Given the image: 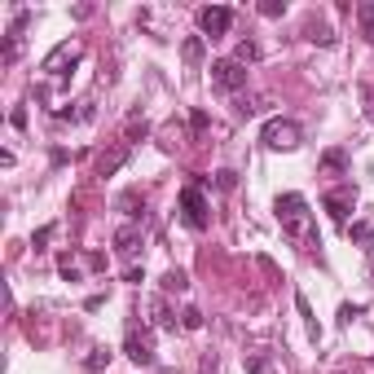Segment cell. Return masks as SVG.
Instances as JSON below:
<instances>
[{
  "label": "cell",
  "mask_w": 374,
  "mask_h": 374,
  "mask_svg": "<svg viewBox=\"0 0 374 374\" xmlns=\"http://www.w3.org/2000/svg\"><path fill=\"white\" fill-rule=\"evenodd\" d=\"M273 211H278L282 234H290V238H300V242L313 247V211H308V199H304V194H278Z\"/></svg>",
  "instance_id": "1"
},
{
  "label": "cell",
  "mask_w": 374,
  "mask_h": 374,
  "mask_svg": "<svg viewBox=\"0 0 374 374\" xmlns=\"http://www.w3.org/2000/svg\"><path fill=\"white\" fill-rule=\"evenodd\" d=\"M181 220L189 225V229H199V234L211 225V207H207V194H203V176L181 189Z\"/></svg>",
  "instance_id": "2"
},
{
  "label": "cell",
  "mask_w": 374,
  "mask_h": 374,
  "mask_svg": "<svg viewBox=\"0 0 374 374\" xmlns=\"http://www.w3.org/2000/svg\"><path fill=\"white\" fill-rule=\"evenodd\" d=\"M260 141H265L269 150L290 154V150H300V145H304V128L295 119H269L265 128H260Z\"/></svg>",
  "instance_id": "3"
},
{
  "label": "cell",
  "mask_w": 374,
  "mask_h": 374,
  "mask_svg": "<svg viewBox=\"0 0 374 374\" xmlns=\"http://www.w3.org/2000/svg\"><path fill=\"white\" fill-rule=\"evenodd\" d=\"M229 27H234V9H229V5H203V9H199V31H203V40L229 36Z\"/></svg>",
  "instance_id": "4"
},
{
  "label": "cell",
  "mask_w": 374,
  "mask_h": 374,
  "mask_svg": "<svg viewBox=\"0 0 374 374\" xmlns=\"http://www.w3.org/2000/svg\"><path fill=\"white\" fill-rule=\"evenodd\" d=\"M211 84H216L220 93H238V88H247V67H242L238 58H220V62H211Z\"/></svg>",
  "instance_id": "5"
},
{
  "label": "cell",
  "mask_w": 374,
  "mask_h": 374,
  "mask_svg": "<svg viewBox=\"0 0 374 374\" xmlns=\"http://www.w3.org/2000/svg\"><path fill=\"white\" fill-rule=\"evenodd\" d=\"M321 207H326V216H330V220L344 225V220H348V211L356 207V189H352V185H335V189H326Z\"/></svg>",
  "instance_id": "6"
},
{
  "label": "cell",
  "mask_w": 374,
  "mask_h": 374,
  "mask_svg": "<svg viewBox=\"0 0 374 374\" xmlns=\"http://www.w3.org/2000/svg\"><path fill=\"white\" fill-rule=\"evenodd\" d=\"M79 53H84V48H79V40H62L53 53L40 62V71H44V75H62L67 67H75V62H79Z\"/></svg>",
  "instance_id": "7"
},
{
  "label": "cell",
  "mask_w": 374,
  "mask_h": 374,
  "mask_svg": "<svg viewBox=\"0 0 374 374\" xmlns=\"http://www.w3.org/2000/svg\"><path fill=\"white\" fill-rule=\"evenodd\" d=\"M128 154H133V145H110V150H102V154H97V176H115L123 163H128Z\"/></svg>",
  "instance_id": "8"
},
{
  "label": "cell",
  "mask_w": 374,
  "mask_h": 374,
  "mask_svg": "<svg viewBox=\"0 0 374 374\" xmlns=\"http://www.w3.org/2000/svg\"><path fill=\"white\" fill-rule=\"evenodd\" d=\"M137 247H141V225H119L115 229V251L119 255H137Z\"/></svg>",
  "instance_id": "9"
},
{
  "label": "cell",
  "mask_w": 374,
  "mask_h": 374,
  "mask_svg": "<svg viewBox=\"0 0 374 374\" xmlns=\"http://www.w3.org/2000/svg\"><path fill=\"white\" fill-rule=\"evenodd\" d=\"M123 352L133 356L137 366H154V352H150V339H141V335H128V344H123Z\"/></svg>",
  "instance_id": "10"
},
{
  "label": "cell",
  "mask_w": 374,
  "mask_h": 374,
  "mask_svg": "<svg viewBox=\"0 0 374 374\" xmlns=\"http://www.w3.org/2000/svg\"><path fill=\"white\" fill-rule=\"evenodd\" d=\"M150 321H154V326H163V330H176V317L168 313L163 300H150Z\"/></svg>",
  "instance_id": "11"
},
{
  "label": "cell",
  "mask_w": 374,
  "mask_h": 374,
  "mask_svg": "<svg viewBox=\"0 0 374 374\" xmlns=\"http://www.w3.org/2000/svg\"><path fill=\"white\" fill-rule=\"evenodd\" d=\"M356 22H361V36L374 40V0H361V5H356Z\"/></svg>",
  "instance_id": "12"
},
{
  "label": "cell",
  "mask_w": 374,
  "mask_h": 374,
  "mask_svg": "<svg viewBox=\"0 0 374 374\" xmlns=\"http://www.w3.org/2000/svg\"><path fill=\"white\" fill-rule=\"evenodd\" d=\"M203 53H207V48H203V36H189V40L181 44V58L189 62V67H199V62H203Z\"/></svg>",
  "instance_id": "13"
},
{
  "label": "cell",
  "mask_w": 374,
  "mask_h": 374,
  "mask_svg": "<svg viewBox=\"0 0 374 374\" xmlns=\"http://www.w3.org/2000/svg\"><path fill=\"white\" fill-rule=\"evenodd\" d=\"M304 36L313 40V44H335V31H330L326 22H308V27H304Z\"/></svg>",
  "instance_id": "14"
},
{
  "label": "cell",
  "mask_w": 374,
  "mask_h": 374,
  "mask_svg": "<svg viewBox=\"0 0 374 374\" xmlns=\"http://www.w3.org/2000/svg\"><path fill=\"white\" fill-rule=\"evenodd\" d=\"M348 234H352V242H356V247H366V251H374V229H370L366 220H356V225H352Z\"/></svg>",
  "instance_id": "15"
},
{
  "label": "cell",
  "mask_w": 374,
  "mask_h": 374,
  "mask_svg": "<svg viewBox=\"0 0 374 374\" xmlns=\"http://www.w3.org/2000/svg\"><path fill=\"white\" fill-rule=\"evenodd\" d=\"M344 168H348L344 150H326V154H321V172H344Z\"/></svg>",
  "instance_id": "16"
},
{
  "label": "cell",
  "mask_w": 374,
  "mask_h": 374,
  "mask_svg": "<svg viewBox=\"0 0 374 374\" xmlns=\"http://www.w3.org/2000/svg\"><path fill=\"white\" fill-rule=\"evenodd\" d=\"M234 58L242 62V67H251V62H260V44H255V40H242V44H238V53H234Z\"/></svg>",
  "instance_id": "17"
},
{
  "label": "cell",
  "mask_w": 374,
  "mask_h": 374,
  "mask_svg": "<svg viewBox=\"0 0 374 374\" xmlns=\"http://www.w3.org/2000/svg\"><path fill=\"white\" fill-rule=\"evenodd\" d=\"M163 290H189V278H185V269H172L168 278H163Z\"/></svg>",
  "instance_id": "18"
},
{
  "label": "cell",
  "mask_w": 374,
  "mask_h": 374,
  "mask_svg": "<svg viewBox=\"0 0 374 374\" xmlns=\"http://www.w3.org/2000/svg\"><path fill=\"white\" fill-rule=\"evenodd\" d=\"M295 304H300V317L308 321V335H313V339H317L321 330H317V317H313V308H308V300H304V295H295Z\"/></svg>",
  "instance_id": "19"
},
{
  "label": "cell",
  "mask_w": 374,
  "mask_h": 374,
  "mask_svg": "<svg viewBox=\"0 0 374 374\" xmlns=\"http://www.w3.org/2000/svg\"><path fill=\"white\" fill-rule=\"evenodd\" d=\"M247 374H269V352H251L247 356Z\"/></svg>",
  "instance_id": "20"
},
{
  "label": "cell",
  "mask_w": 374,
  "mask_h": 374,
  "mask_svg": "<svg viewBox=\"0 0 374 374\" xmlns=\"http://www.w3.org/2000/svg\"><path fill=\"white\" fill-rule=\"evenodd\" d=\"M181 326H185V330H203V313H199V308H185V313H181Z\"/></svg>",
  "instance_id": "21"
},
{
  "label": "cell",
  "mask_w": 374,
  "mask_h": 374,
  "mask_svg": "<svg viewBox=\"0 0 374 374\" xmlns=\"http://www.w3.org/2000/svg\"><path fill=\"white\" fill-rule=\"evenodd\" d=\"M260 13H265V18H282V13H286V0H265Z\"/></svg>",
  "instance_id": "22"
},
{
  "label": "cell",
  "mask_w": 374,
  "mask_h": 374,
  "mask_svg": "<svg viewBox=\"0 0 374 374\" xmlns=\"http://www.w3.org/2000/svg\"><path fill=\"white\" fill-rule=\"evenodd\" d=\"M58 269H62V278H67V282H79V269H75V260H71V255H62V260H58Z\"/></svg>",
  "instance_id": "23"
},
{
  "label": "cell",
  "mask_w": 374,
  "mask_h": 374,
  "mask_svg": "<svg viewBox=\"0 0 374 374\" xmlns=\"http://www.w3.org/2000/svg\"><path fill=\"white\" fill-rule=\"evenodd\" d=\"M145 133H150V123H145V119H133V123H128V145H133V141H141Z\"/></svg>",
  "instance_id": "24"
},
{
  "label": "cell",
  "mask_w": 374,
  "mask_h": 374,
  "mask_svg": "<svg viewBox=\"0 0 374 374\" xmlns=\"http://www.w3.org/2000/svg\"><path fill=\"white\" fill-rule=\"evenodd\" d=\"M356 317H361V304H344V308H339V321H344V326H352Z\"/></svg>",
  "instance_id": "25"
},
{
  "label": "cell",
  "mask_w": 374,
  "mask_h": 374,
  "mask_svg": "<svg viewBox=\"0 0 374 374\" xmlns=\"http://www.w3.org/2000/svg\"><path fill=\"white\" fill-rule=\"evenodd\" d=\"M48 238H53V225H44V229H36V238H31V247H36V251H44V242Z\"/></svg>",
  "instance_id": "26"
},
{
  "label": "cell",
  "mask_w": 374,
  "mask_h": 374,
  "mask_svg": "<svg viewBox=\"0 0 374 374\" xmlns=\"http://www.w3.org/2000/svg\"><path fill=\"white\" fill-rule=\"evenodd\" d=\"M238 185V176L229 172V168H225V172H216V189H234Z\"/></svg>",
  "instance_id": "27"
},
{
  "label": "cell",
  "mask_w": 374,
  "mask_h": 374,
  "mask_svg": "<svg viewBox=\"0 0 374 374\" xmlns=\"http://www.w3.org/2000/svg\"><path fill=\"white\" fill-rule=\"evenodd\" d=\"M102 366H110V352H106V348H97V352L88 356V370H102Z\"/></svg>",
  "instance_id": "28"
},
{
  "label": "cell",
  "mask_w": 374,
  "mask_h": 374,
  "mask_svg": "<svg viewBox=\"0 0 374 374\" xmlns=\"http://www.w3.org/2000/svg\"><path fill=\"white\" fill-rule=\"evenodd\" d=\"M9 123H13V128H27V110L18 106V110H13V115H9Z\"/></svg>",
  "instance_id": "29"
}]
</instances>
